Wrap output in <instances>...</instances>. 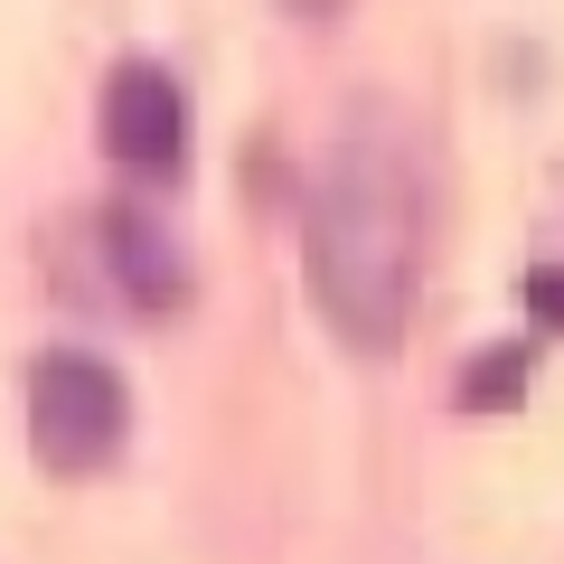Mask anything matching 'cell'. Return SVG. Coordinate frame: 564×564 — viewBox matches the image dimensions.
<instances>
[{"label": "cell", "instance_id": "6da1fadb", "mask_svg": "<svg viewBox=\"0 0 564 564\" xmlns=\"http://www.w3.org/2000/svg\"><path fill=\"white\" fill-rule=\"evenodd\" d=\"M423 254V180L386 132H348L311 188V282L348 348H395Z\"/></svg>", "mask_w": 564, "mask_h": 564}, {"label": "cell", "instance_id": "7a4b0ae2", "mask_svg": "<svg viewBox=\"0 0 564 564\" xmlns=\"http://www.w3.org/2000/svg\"><path fill=\"white\" fill-rule=\"evenodd\" d=\"M132 443V386L95 358V348H47L29 367V452L57 480H95Z\"/></svg>", "mask_w": 564, "mask_h": 564}, {"label": "cell", "instance_id": "3957f363", "mask_svg": "<svg viewBox=\"0 0 564 564\" xmlns=\"http://www.w3.org/2000/svg\"><path fill=\"white\" fill-rule=\"evenodd\" d=\"M104 151H113L132 180H170V170L188 161V104L151 57L113 66V85H104Z\"/></svg>", "mask_w": 564, "mask_h": 564}, {"label": "cell", "instance_id": "277c9868", "mask_svg": "<svg viewBox=\"0 0 564 564\" xmlns=\"http://www.w3.org/2000/svg\"><path fill=\"white\" fill-rule=\"evenodd\" d=\"M527 302H536L545 321H564V273H527Z\"/></svg>", "mask_w": 564, "mask_h": 564}]
</instances>
